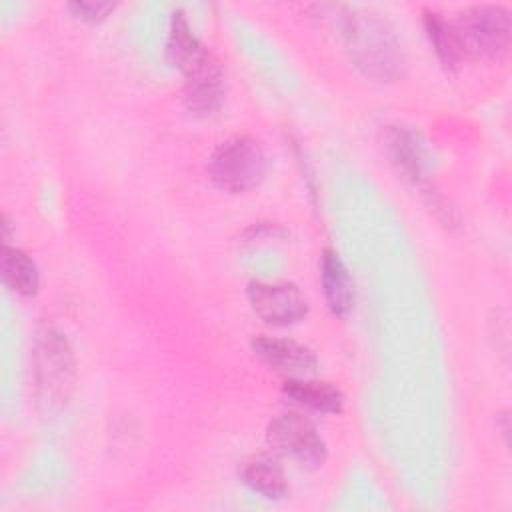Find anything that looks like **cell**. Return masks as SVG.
I'll return each mask as SVG.
<instances>
[{"mask_svg":"<svg viewBox=\"0 0 512 512\" xmlns=\"http://www.w3.org/2000/svg\"><path fill=\"white\" fill-rule=\"evenodd\" d=\"M266 440L278 454L294 460L302 468H318L328 456L326 442L316 426L296 412H284L272 418Z\"/></svg>","mask_w":512,"mask_h":512,"instance_id":"cell-5","label":"cell"},{"mask_svg":"<svg viewBox=\"0 0 512 512\" xmlns=\"http://www.w3.org/2000/svg\"><path fill=\"white\" fill-rule=\"evenodd\" d=\"M466 58L498 60L510 48V12L498 4H480L452 20Z\"/></svg>","mask_w":512,"mask_h":512,"instance_id":"cell-4","label":"cell"},{"mask_svg":"<svg viewBox=\"0 0 512 512\" xmlns=\"http://www.w3.org/2000/svg\"><path fill=\"white\" fill-rule=\"evenodd\" d=\"M252 350L264 364L290 376H306L318 366V358L308 346L286 338L256 336Z\"/></svg>","mask_w":512,"mask_h":512,"instance_id":"cell-8","label":"cell"},{"mask_svg":"<svg viewBox=\"0 0 512 512\" xmlns=\"http://www.w3.org/2000/svg\"><path fill=\"white\" fill-rule=\"evenodd\" d=\"M282 392L288 400L312 412L338 414L344 406V396L336 386L320 380H310L304 376H290L284 382Z\"/></svg>","mask_w":512,"mask_h":512,"instance_id":"cell-10","label":"cell"},{"mask_svg":"<svg viewBox=\"0 0 512 512\" xmlns=\"http://www.w3.org/2000/svg\"><path fill=\"white\" fill-rule=\"evenodd\" d=\"M212 182L226 192L238 194L256 188L268 172L264 146L246 134H236L212 152L208 160Z\"/></svg>","mask_w":512,"mask_h":512,"instance_id":"cell-2","label":"cell"},{"mask_svg":"<svg viewBox=\"0 0 512 512\" xmlns=\"http://www.w3.org/2000/svg\"><path fill=\"white\" fill-rule=\"evenodd\" d=\"M248 300L256 316L272 326H292L308 312L306 298L290 282H250Z\"/></svg>","mask_w":512,"mask_h":512,"instance_id":"cell-7","label":"cell"},{"mask_svg":"<svg viewBox=\"0 0 512 512\" xmlns=\"http://www.w3.org/2000/svg\"><path fill=\"white\" fill-rule=\"evenodd\" d=\"M0 272L4 286L20 296H32L38 290V268L34 260L20 248L4 244L0 256Z\"/></svg>","mask_w":512,"mask_h":512,"instance_id":"cell-12","label":"cell"},{"mask_svg":"<svg viewBox=\"0 0 512 512\" xmlns=\"http://www.w3.org/2000/svg\"><path fill=\"white\" fill-rule=\"evenodd\" d=\"M202 48L204 46L192 32L184 12L176 10L170 18V30H168V42H166L168 60L182 70Z\"/></svg>","mask_w":512,"mask_h":512,"instance_id":"cell-15","label":"cell"},{"mask_svg":"<svg viewBox=\"0 0 512 512\" xmlns=\"http://www.w3.org/2000/svg\"><path fill=\"white\" fill-rule=\"evenodd\" d=\"M184 104L194 116L214 114L226 96V80L218 60L202 48L184 68Z\"/></svg>","mask_w":512,"mask_h":512,"instance_id":"cell-6","label":"cell"},{"mask_svg":"<svg viewBox=\"0 0 512 512\" xmlns=\"http://www.w3.org/2000/svg\"><path fill=\"white\" fill-rule=\"evenodd\" d=\"M322 292L332 314L344 318L354 306V282L336 250L326 248L320 262Z\"/></svg>","mask_w":512,"mask_h":512,"instance_id":"cell-9","label":"cell"},{"mask_svg":"<svg viewBox=\"0 0 512 512\" xmlns=\"http://www.w3.org/2000/svg\"><path fill=\"white\" fill-rule=\"evenodd\" d=\"M242 482L266 500H282L288 494V480L282 466L264 454L252 456L240 466Z\"/></svg>","mask_w":512,"mask_h":512,"instance_id":"cell-11","label":"cell"},{"mask_svg":"<svg viewBox=\"0 0 512 512\" xmlns=\"http://www.w3.org/2000/svg\"><path fill=\"white\" fill-rule=\"evenodd\" d=\"M344 40L350 58L370 78L392 82L404 74V48L386 20L370 12H350L344 18Z\"/></svg>","mask_w":512,"mask_h":512,"instance_id":"cell-1","label":"cell"},{"mask_svg":"<svg viewBox=\"0 0 512 512\" xmlns=\"http://www.w3.org/2000/svg\"><path fill=\"white\" fill-rule=\"evenodd\" d=\"M388 148L394 162L408 178H412L414 182L424 180L426 160H424V150L418 134H414L406 126H394L388 132Z\"/></svg>","mask_w":512,"mask_h":512,"instance_id":"cell-14","label":"cell"},{"mask_svg":"<svg viewBox=\"0 0 512 512\" xmlns=\"http://www.w3.org/2000/svg\"><path fill=\"white\" fill-rule=\"evenodd\" d=\"M32 372L38 404L46 410L62 406L72 390L74 380V356L66 338L56 330H44L38 334Z\"/></svg>","mask_w":512,"mask_h":512,"instance_id":"cell-3","label":"cell"},{"mask_svg":"<svg viewBox=\"0 0 512 512\" xmlns=\"http://www.w3.org/2000/svg\"><path fill=\"white\" fill-rule=\"evenodd\" d=\"M114 8H116V4L102 2V0H78V2L68 4V10L76 18H80L84 22H90V24L102 22Z\"/></svg>","mask_w":512,"mask_h":512,"instance_id":"cell-16","label":"cell"},{"mask_svg":"<svg viewBox=\"0 0 512 512\" xmlns=\"http://www.w3.org/2000/svg\"><path fill=\"white\" fill-rule=\"evenodd\" d=\"M424 28H426V34H428L442 66L446 70H456L466 60V56L462 52V46H460V40H458L452 20H446L438 12L426 10L424 12Z\"/></svg>","mask_w":512,"mask_h":512,"instance_id":"cell-13","label":"cell"}]
</instances>
